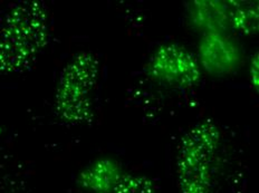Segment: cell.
Returning a JSON list of instances; mask_svg holds the SVG:
<instances>
[{
	"instance_id": "1",
	"label": "cell",
	"mask_w": 259,
	"mask_h": 193,
	"mask_svg": "<svg viewBox=\"0 0 259 193\" xmlns=\"http://www.w3.org/2000/svg\"><path fill=\"white\" fill-rule=\"evenodd\" d=\"M50 37V20L39 2H21L9 10L0 28V73L26 71Z\"/></svg>"
},
{
	"instance_id": "7",
	"label": "cell",
	"mask_w": 259,
	"mask_h": 193,
	"mask_svg": "<svg viewBox=\"0 0 259 193\" xmlns=\"http://www.w3.org/2000/svg\"><path fill=\"white\" fill-rule=\"evenodd\" d=\"M231 24L236 29L240 30L244 34L256 33L258 29V14L253 7L238 6V8L231 12L229 15Z\"/></svg>"
},
{
	"instance_id": "5",
	"label": "cell",
	"mask_w": 259,
	"mask_h": 193,
	"mask_svg": "<svg viewBox=\"0 0 259 193\" xmlns=\"http://www.w3.org/2000/svg\"><path fill=\"white\" fill-rule=\"evenodd\" d=\"M200 60L208 72L227 74L238 65L239 51L223 34H208L200 44Z\"/></svg>"
},
{
	"instance_id": "9",
	"label": "cell",
	"mask_w": 259,
	"mask_h": 193,
	"mask_svg": "<svg viewBox=\"0 0 259 193\" xmlns=\"http://www.w3.org/2000/svg\"><path fill=\"white\" fill-rule=\"evenodd\" d=\"M251 78H252V84L258 85V58L256 55V58L253 57L252 60V65H251Z\"/></svg>"
},
{
	"instance_id": "3",
	"label": "cell",
	"mask_w": 259,
	"mask_h": 193,
	"mask_svg": "<svg viewBox=\"0 0 259 193\" xmlns=\"http://www.w3.org/2000/svg\"><path fill=\"white\" fill-rule=\"evenodd\" d=\"M99 76V62L90 53H79L65 67L59 79L56 113L69 124H82L92 119V95Z\"/></svg>"
},
{
	"instance_id": "8",
	"label": "cell",
	"mask_w": 259,
	"mask_h": 193,
	"mask_svg": "<svg viewBox=\"0 0 259 193\" xmlns=\"http://www.w3.org/2000/svg\"><path fill=\"white\" fill-rule=\"evenodd\" d=\"M113 193H153L152 182L142 176H120L113 186Z\"/></svg>"
},
{
	"instance_id": "2",
	"label": "cell",
	"mask_w": 259,
	"mask_h": 193,
	"mask_svg": "<svg viewBox=\"0 0 259 193\" xmlns=\"http://www.w3.org/2000/svg\"><path fill=\"white\" fill-rule=\"evenodd\" d=\"M220 133L211 122L194 126L182 138L178 154V176L182 193H210L214 155Z\"/></svg>"
},
{
	"instance_id": "4",
	"label": "cell",
	"mask_w": 259,
	"mask_h": 193,
	"mask_svg": "<svg viewBox=\"0 0 259 193\" xmlns=\"http://www.w3.org/2000/svg\"><path fill=\"white\" fill-rule=\"evenodd\" d=\"M150 68L155 79L171 86H191L200 77V68L196 58L185 48L177 45L159 48Z\"/></svg>"
},
{
	"instance_id": "6",
	"label": "cell",
	"mask_w": 259,
	"mask_h": 193,
	"mask_svg": "<svg viewBox=\"0 0 259 193\" xmlns=\"http://www.w3.org/2000/svg\"><path fill=\"white\" fill-rule=\"evenodd\" d=\"M193 13L196 24L208 30L209 34H221L227 26L228 16L225 7L217 2H198Z\"/></svg>"
}]
</instances>
